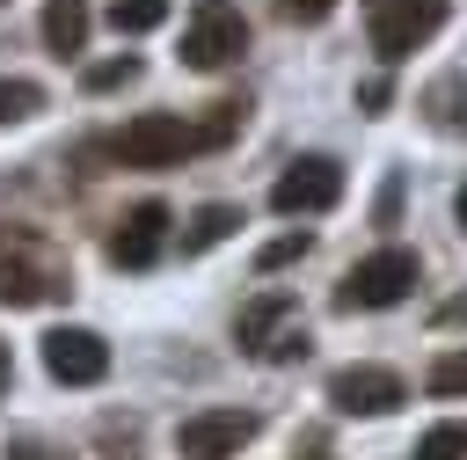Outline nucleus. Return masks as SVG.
Instances as JSON below:
<instances>
[{
    "instance_id": "f257e3e1",
    "label": "nucleus",
    "mask_w": 467,
    "mask_h": 460,
    "mask_svg": "<svg viewBox=\"0 0 467 460\" xmlns=\"http://www.w3.org/2000/svg\"><path fill=\"white\" fill-rule=\"evenodd\" d=\"M66 292H73L66 256H58L44 234H29V226L0 234V307H51V299H66Z\"/></svg>"
},
{
    "instance_id": "f03ea898",
    "label": "nucleus",
    "mask_w": 467,
    "mask_h": 460,
    "mask_svg": "<svg viewBox=\"0 0 467 460\" xmlns=\"http://www.w3.org/2000/svg\"><path fill=\"white\" fill-rule=\"evenodd\" d=\"M416 277H423L416 248H372L365 263H350V270H343L336 307H343V314H379V307H401V299L416 292Z\"/></svg>"
},
{
    "instance_id": "7ed1b4c3",
    "label": "nucleus",
    "mask_w": 467,
    "mask_h": 460,
    "mask_svg": "<svg viewBox=\"0 0 467 460\" xmlns=\"http://www.w3.org/2000/svg\"><path fill=\"white\" fill-rule=\"evenodd\" d=\"M248 51V15L234 0H197L182 22V66L190 73H226Z\"/></svg>"
},
{
    "instance_id": "20e7f679",
    "label": "nucleus",
    "mask_w": 467,
    "mask_h": 460,
    "mask_svg": "<svg viewBox=\"0 0 467 460\" xmlns=\"http://www.w3.org/2000/svg\"><path fill=\"white\" fill-rule=\"evenodd\" d=\"M438 29H445V0H365V37H372L379 66H401Z\"/></svg>"
},
{
    "instance_id": "39448f33",
    "label": "nucleus",
    "mask_w": 467,
    "mask_h": 460,
    "mask_svg": "<svg viewBox=\"0 0 467 460\" xmlns=\"http://www.w3.org/2000/svg\"><path fill=\"white\" fill-rule=\"evenodd\" d=\"M109 153H117L124 168H182V161L197 153V124H182V117H168V110H139V117L109 139Z\"/></svg>"
},
{
    "instance_id": "423d86ee",
    "label": "nucleus",
    "mask_w": 467,
    "mask_h": 460,
    "mask_svg": "<svg viewBox=\"0 0 467 460\" xmlns=\"http://www.w3.org/2000/svg\"><path fill=\"white\" fill-rule=\"evenodd\" d=\"M270 204H277L285 219H314V212L343 204V161H336V153H299V161H285V175L270 183Z\"/></svg>"
},
{
    "instance_id": "0eeeda50",
    "label": "nucleus",
    "mask_w": 467,
    "mask_h": 460,
    "mask_svg": "<svg viewBox=\"0 0 467 460\" xmlns=\"http://www.w3.org/2000/svg\"><path fill=\"white\" fill-rule=\"evenodd\" d=\"M255 431H263L255 409H197V416L175 423V453L182 460H234Z\"/></svg>"
},
{
    "instance_id": "6e6552de",
    "label": "nucleus",
    "mask_w": 467,
    "mask_h": 460,
    "mask_svg": "<svg viewBox=\"0 0 467 460\" xmlns=\"http://www.w3.org/2000/svg\"><path fill=\"white\" fill-rule=\"evenodd\" d=\"M401 402H409V387L387 365H343V372H328V409L336 416H394Z\"/></svg>"
},
{
    "instance_id": "1a4fd4ad",
    "label": "nucleus",
    "mask_w": 467,
    "mask_h": 460,
    "mask_svg": "<svg viewBox=\"0 0 467 460\" xmlns=\"http://www.w3.org/2000/svg\"><path fill=\"white\" fill-rule=\"evenodd\" d=\"M44 372H51L58 387H95V380H109V343H102L95 329L66 321V329L44 336Z\"/></svg>"
},
{
    "instance_id": "9d476101",
    "label": "nucleus",
    "mask_w": 467,
    "mask_h": 460,
    "mask_svg": "<svg viewBox=\"0 0 467 460\" xmlns=\"http://www.w3.org/2000/svg\"><path fill=\"white\" fill-rule=\"evenodd\" d=\"M168 226H175V212H168L161 197L131 204V212L117 219V234H109V263H117V270H153L161 248H168Z\"/></svg>"
},
{
    "instance_id": "9b49d317",
    "label": "nucleus",
    "mask_w": 467,
    "mask_h": 460,
    "mask_svg": "<svg viewBox=\"0 0 467 460\" xmlns=\"http://www.w3.org/2000/svg\"><path fill=\"white\" fill-rule=\"evenodd\" d=\"M292 314H299V299L270 285V292H255V299L241 307V321H234V343H241L248 358H263V350H270V336H277V329H285Z\"/></svg>"
},
{
    "instance_id": "f8f14e48",
    "label": "nucleus",
    "mask_w": 467,
    "mask_h": 460,
    "mask_svg": "<svg viewBox=\"0 0 467 460\" xmlns=\"http://www.w3.org/2000/svg\"><path fill=\"white\" fill-rule=\"evenodd\" d=\"M44 44L58 58L88 51V0H44Z\"/></svg>"
},
{
    "instance_id": "ddd939ff",
    "label": "nucleus",
    "mask_w": 467,
    "mask_h": 460,
    "mask_svg": "<svg viewBox=\"0 0 467 460\" xmlns=\"http://www.w3.org/2000/svg\"><path fill=\"white\" fill-rule=\"evenodd\" d=\"M423 117L431 131H467V73H438L423 88Z\"/></svg>"
},
{
    "instance_id": "4468645a",
    "label": "nucleus",
    "mask_w": 467,
    "mask_h": 460,
    "mask_svg": "<svg viewBox=\"0 0 467 460\" xmlns=\"http://www.w3.org/2000/svg\"><path fill=\"white\" fill-rule=\"evenodd\" d=\"M234 226H241V204H197V212H190V226H182V256H204V248H219Z\"/></svg>"
},
{
    "instance_id": "2eb2a0df",
    "label": "nucleus",
    "mask_w": 467,
    "mask_h": 460,
    "mask_svg": "<svg viewBox=\"0 0 467 460\" xmlns=\"http://www.w3.org/2000/svg\"><path fill=\"white\" fill-rule=\"evenodd\" d=\"M241 124H248V95H219V102H204V117H197V153L226 146Z\"/></svg>"
},
{
    "instance_id": "dca6fc26",
    "label": "nucleus",
    "mask_w": 467,
    "mask_h": 460,
    "mask_svg": "<svg viewBox=\"0 0 467 460\" xmlns=\"http://www.w3.org/2000/svg\"><path fill=\"white\" fill-rule=\"evenodd\" d=\"M139 73H146V58H139V51H117V58H95V66L80 73V88H88V95H117V88H139Z\"/></svg>"
},
{
    "instance_id": "f3484780",
    "label": "nucleus",
    "mask_w": 467,
    "mask_h": 460,
    "mask_svg": "<svg viewBox=\"0 0 467 460\" xmlns=\"http://www.w3.org/2000/svg\"><path fill=\"white\" fill-rule=\"evenodd\" d=\"M168 22V0H109V29L117 37H146Z\"/></svg>"
},
{
    "instance_id": "a211bd4d",
    "label": "nucleus",
    "mask_w": 467,
    "mask_h": 460,
    "mask_svg": "<svg viewBox=\"0 0 467 460\" xmlns=\"http://www.w3.org/2000/svg\"><path fill=\"white\" fill-rule=\"evenodd\" d=\"M409 460H467V423H431Z\"/></svg>"
},
{
    "instance_id": "6ab92c4d",
    "label": "nucleus",
    "mask_w": 467,
    "mask_h": 460,
    "mask_svg": "<svg viewBox=\"0 0 467 460\" xmlns=\"http://www.w3.org/2000/svg\"><path fill=\"white\" fill-rule=\"evenodd\" d=\"M423 387H431L438 402H460V394H467V350H445V358H431Z\"/></svg>"
},
{
    "instance_id": "aec40b11",
    "label": "nucleus",
    "mask_w": 467,
    "mask_h": 460,
    "mask_svg": "<svg viewBox=\"0 0 467 460\" xmlns=\"http://www.w3.org/2000/svg\"><path fill=\"white\" fill-rule=\"evenodd\" d=\"M306 248H314V234H306V226H292V234H277V241H263V248H255V270H285V263H299Z\"/></svg>"
},
{
    "instance_id": "412c9836",
    "label": "nucleus",
    "mask_w": 467,
    "mask_h": 460,
    "mask_svg": "<svg viewBox=\"0 0 467 460\" xmlns=\"http://www.w3.org/2000/svg\"><path fill=\"white\" fill-rule=\"evenodd\" d=\"M44 110V88L36 80H0V124H22Z\"/></svg>"
},
{
    "instance_id": "4be33fe9",
    "label": "nucleus",
    "mask_w": 467,
    "mask_h": 460,
    "mask_svg": "<svg viewBox=\"0 0 467 460\" xmlns=\"http://www.w3.org/2000/svg\"><path fill=\"white\" fill-rule=\"evenodd\" d=\"M306 350H314V336H306V329H299V321H285V329H277V336H270V350H263V365H299V358H306Z\"/></svg>"
},
{
    "instance_id": "5701e85b",
    "label": "nucleus",
    "mask_w": 467,
    "mask_h": 460,
    "mask_svg": "<svg viewBox=\"0 0 467 460\" xmlns=\"http://www.w3.org/2000/svg\"><path fill=\"white\" fill-rule=\"evenodd\" d=\"M277 15H285V22H328L336 0H277Z\"/></svg>"
},
{
    "instance_id": "b1692460",
    "label": "nucleus",
    "mask_w": 467,
    "mask_h": 460,
    "mask_svg": "<svg viewBox=\"0 0 467 460\" xmlns=\"http://www.w3.org/2000/svg\"><path fill=\"white\" fill-rule=\"evenodd\" d=\"M7 460H66L51 438H7Z\"/></svg>"
},
{
    "instance_id": "393cba45",
    "label": "nucleus",
    "mask_w": 467,
    "mask_h": 460,
    "mask_svg": "<svg viewBox=\"0 0 467 460\" xmlns=\"http://www.w3.org/2000/svg\"><path fill=\"white\" fill-rule=\"evenodd\" d=\"M387 95H394V80H387V73H372V80L358 88V110H372V117H379V110H387Z\"/></svg>"
},
{
    "instance_id": "a878e982",
    "label": "nucleus",
    "mask_w": 467,
    "mask_h": 460,
    "mask_svg": "<svg viewBox=\"0 0 467 460\" xmlns=\"http://www.w3.org/2000/svg\"><path fill=\"white\" fill-rule=\"evenodd\" d=\"M394 212H401V175H387V190H379V226H394Z\"/></svg>"
},
{
    "instance_id": "bb28decb",
    "label": "nucleus",
    "mask_w": 467,
    "mask_h": 460,
    "mask_svg": "<svg viewBox=\"0 0 467 460\" xmlns=\"http://www.w3.org/2000/svg\"><path fill=\"white\" fill-rule=\"evenodd\" d=\"M7 380H15V358H7V343H0V394H7Z\"/></svg>"
},
{
    "instance_id": "cd10ccee",
    "label": "nucleus",
    "mask_w": 467,
    "mask_h": 460,
    "mask_svg": "<svg viewBox=\"0 0 467 460\" xmlns=\"http://www.w3.org/2000/svg\"><path fill=\"white\" fill-rule=\"evenodd\" d=\"M460 234H467V183H460Z\"/></svg>"
},
{
    "instance_id": "c85d7f7f",
    "label": "nucleus",
    "mask_w": 467,
    "mask_h": 460,
    "mask_svg": "<svg viewBox=\"0 0 467 460\" xmlns=\"http://www.w3.org/2000/svg\"><path fill=\"white\" fill-rule=\"evenodd\" d=\"M306 460H328V453H306Z\"/></svg>"
}]
</instances>
